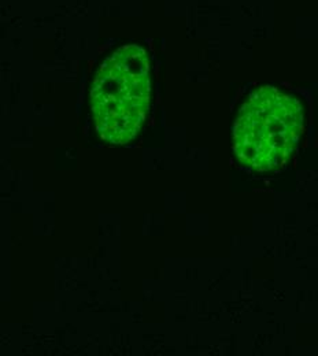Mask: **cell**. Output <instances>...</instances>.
Wrapping results in <instances>:
<instances>
[{
    "label": "cell",
    "mask_w": 318,
    "mask_h": 356,
    "mask_svg": "<svg viewBox=\"0 0 318 356\" xmlns=\"http://www.w3.org/2000/svg\"><path fill=\"white\" fill-rule=\"evenodd\" d=\"M150 102V63L135 44L118 48L100 66L91 90L92 113L99 136L127 144L140 131Z\"/></svg>",
    "instance_id": "1"
},
{
    "label": "cell",
    "mask_w": 318,
    "mask_h": 356,
    "mask_svg": "<svg viewBox=\"0 0 318 356\" xmlns=\"http://www.w3.org/2000/svg\"><path fill=\"white\" fill-rule=\"evenodd\" d=\"M303 129L299 102L277 88L262 87L250 95L233 127V149L241 163L271 172L287 162Z\"/></svg>",
    "instance_id": "2"
}]
</instances>
